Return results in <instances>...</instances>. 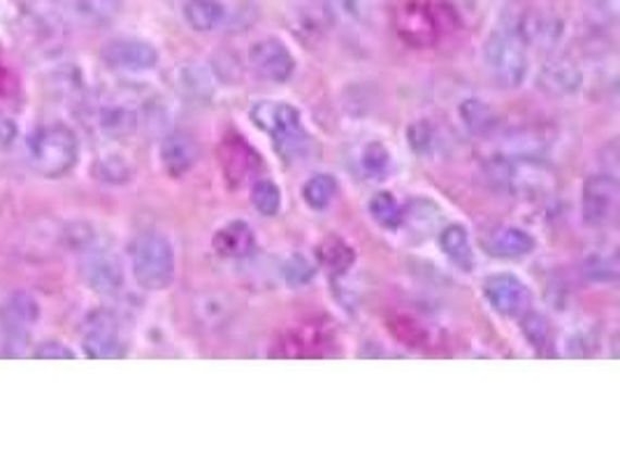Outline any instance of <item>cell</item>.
<instances>
[{
    "mask_svg": "<svg viewBox=\"0 0 620 464\" xmlns=\"http://www.w3.org/2000/svg\"><path fill=\"white\" fill-rule=\"evenodd\" d=\"M26 159L33 172L45 179H61L73 172L79 159V142L71 126L42 124L26 140Z\"/></svg>",
    "mask_w": 620,
    "mask_h": 464,
    "instance_id": "cell-1",
    "label": "cell"
},
{
    "mask_svg": "<svg viewBox=\"0 0 620 464\" xmlns=\"http://www.w3.org/2000/svg\"><path fill=\"white\" fill-rule=\"evenodd\" d=\"M128 261L135 284L145 290H151V293L165 290L175 281V247L159 230H145L137 235L128 247Z\"/></svg>",
    "mask_w": 620,
    "mask_h": 464,
    "instance_id": "cell-2",
    "label": "cell"
},
{
    "mask_svg": "<svg viewBox=\"0 0 620 464\" xmlns=\"http://www.w3.org/2000/svg\"><path fill=\"white\" fill-rule=\"evenodd\" d=\"M481 61H484L486 73L499 89H519L530 71L525 45L516 36V30L507 28L493 30L484 40Z\"/></svg>",
    "mask_w": 620,
    "mask_h": 464,
    "instance_id": "cell-3",
    "label": "cell"
},
{
    "mask_svg": "<svg viewBox=\"0 0 620 464\" xmlns=\"http://www.w3.org/2000/svg\"><path fill=\"white\" fill-rule=\"evenodd\" d=\"M251 122L272 137L274 147L286 159H296L307 151L309 137L302 128L300 112L282 100H261L251 108Z\"/></svg>",
    "mask_w": 620,
    "mask_h": 464,
    "instance_id": "cell-4",
    "label": "cell"
},
{
    "mask_svg": "<svg viewBox=\"0 0 620 464\" xmlns=\"http://www.w3.org/2000/svg\"><path fill=\"white\" fill-rule=\"evenodd\" d=\"M82 349L91 360H122L128 355V341L119 321L112 312L98 309L89 314L82 328Z\"/></svg>",
    "mask_w": 620,
    "mask_h": 464,
    "instance_id": "cell-5",
    "label": "cell"
},
{
    "mask_svg": "<svg viewBox=\"0 0 620 464\" xmlns=\"http://www.w3.org/2000/svg\"><path fill=\"white\" fill-rule=\"evenodd\" d=\"M79 277L98 296H119L126 284L122 261L110 249H102L98 244L82 253Z\"/></svg>",
    "mask_w": 620,
    "mask_h": 464,
    "instance_id": "cell-6",
    "label": "cell"
},
{
    "mask_svg": "<svg viewBox=\"0 0 620 464\" xmlns=\"http://www.w3.org/2000/svg\"><path fill=\"white\" fill-rule=\"evenodd\" d=\"M618 179L613 172H597L581 186V218L593 228H605L618 212Z\"/></svg>",
    "mask_w": 620,
    "mask_h": 464,
    "instance_id": "cell-7",
    "label": "cell"
},
{
    "mask_svg": "<svg viewBox=\"0 0 620 464\" xmlns=\"http://www.w3.org/2000/svg\"><path fill=\"white\" fill-rule=\"evenodd\" d=\"M513 30L525 47L530 45L540 51H550L560 47V42L565 40L567 22L554 10L530 8L521 14V20Z\"/></svg>",
    "mask_w": 620,
    "mask_h": 464,
    "instance_id": "cell-8",
    "label": "cell"
},
{
    "mask_svg": "<svg viewBox=\"0 0 620 464\" xmlns=\"http://www.w3.org/2000/svg\"><path fill=\"white\" fill-rule=\"evenodd\" d=\"M102 61L110 65L112 71L128 73V75H142L151 73L159 65L161 54L159 49L147 40L140 38H116L102 47Z\"/></svg>",
    "mask_w": 620,
    "mask_h": 464,
    "instance_id": "cell-9",
    "label": "cell"
},
{
    "mask_svg": "<svg viewBox=\"0 0 620 464\" xmlns=\"http://www.w3.org/2000/svg\"><path fill=\"white\" fill-rule=\"evenodd\" d=\"M40 321V304L26 290H14L0 304V333L8 343H26L33 325Z\"/></svg>",
    "mask_w": 620,
    "mask_h": 464,
    "instance_id": "cell-10",
    "label": "cell"
},
{
    "mask_svg": "<svg viewBox=\"0 0 620 464\" xmlns=\"http://www.w3.org/2000/svg\"><path fill=\"white\" fill-rule=\"evenodd\" d=\"M484 298L499 316H519L530 304V290L516 274L499 272L484 281Z\"/></svg>",
    "mask_w": 620,
    "mask_h": 464,
    "instance_id": "cell-11",
    "label": "cell"
},
{
    "mask_svg": "<svg viewBox=\"0 0 620 464\" xmlns=\"http://www.w3.org/2000/svg\"><path fill=\"white\" fill-rule=\"evenodd\" d=\"M91 122L106 137H126L140 126V110L126 98H102L91 108Z\"/></svg>",
    "mask_w": 620,
    "mask_h": 464,
    "instance_id": "cell-12",
    "label": "cell"
},
{
    "mask_svg": "<svg viewBox=\"0 0 620 464\" xmlns=\"http://www.w3.org/2000/svg\"><path fill=\"white\" fill-rule=\"evenodd\" d=\"M249 65L268 81H286L296 73V59L280 38H263L251 45Z\"/></svg>",
    "mask_w": 620,
    "mask_h": 464,
    "instance_id": "cell-13",
    "label": "cell"
},
{
    "mask_svg": "<svg viewBox=\"0 0 620 464\" xmlns=\"http://www.w3.org/2000/svg\"><path fill=\"white\" fill-rule=\"evenodd\" d=\"M537 86L554 98H570L583 89V71L572 59H550L542 65Z\"/></svg>",
    "mask_w": 620,
    "mask_h": 464,
    "instance_id": "cell-14",
    "label": "cell"
},
{
    "mask_svg": "<svg viewBox=\"0 0 620 464\" xmlns=\"http://www.w3.org/2000/svg\"><path fill=\"white\" fill-rule=\"evenodd\" d=\"M159 159L172 179H179L191 172L200 159L198 142L186 133H170L161 140Z\"/></svg>",
    "mask_w": 620,
    "mask_h": 464,
    "instance_id": "cell-15",
    "label": "cell"
},
{
    "mask_svg": "<svg viewBox=\"0 0 620 464\" xmlns=\"http://www.w3.org/2000/svg\"><path fill=\"white\" fill-rule=\"evenodd\" d=\"M221 165L228 181L239 184L261 167V159L247 142H243V137H226V142L221 145Z\"/></svg>",
    "mask_w": 620,
    "mask_h": 464,
    "instance_id": "cell-16",
    "label": "cell"
},
{
    "mask_svg": "<svg viewBox=\"0 0 620 464\" xmlns=\"http://www.w3.org/2000/svg\"><path fill=\"white\" fill-rule=\"evenodd\" d=\"M488 253L503 261H513V258H525L535 251L537 242L528 230L519 226H499L488 237Z\"/></svg>",
    "mask_w": 620,
    "mask_h": 464,
    "instance_id": "cell-17",
    "label": "cell"
},
{
    "mask_svg": "<svg viewBox=\"0 0 620 464\" xmlns=\"http://www.w3.org/2000/svg\"><path fill=\"white\" fill-rule=\"evenodd\" d=\"M214 251L223 258H249L256 251V235L249 223H226V226L214 235Z\"/></svg>",
    "mask_w": 620,
    "mask_h": 464,
    "instance_id": "cell-18",
    "label": "cell"
},
{
    "mask_svg": "<svg viewBox=\"0 0 620 464\" xmlns=\"http://www.w3.org/2000/svg\"><path fill=\"white\" fill-rule=\"evenodd\" d=\"M182 14L196 33H214L228 22V8L223 0H186Z\"/></svg>",
    "mask_w": 620,
    "mask_h": 464,
    "instance_id": "cell-19",
    "label": "cell"
},
{
    "mask_svg": "<svg viewBox=\"0 0 620 464\" xmlns=\"http://www.w3.org/2000/svg\"><path fill=\"white\" fill-rule=\"evenodd\" d=\"M439 249L458 269L462 272L474 269L476 258L470 242V233L464 230V226H460V223H451V226H446L439 233Z\"/></svg>",
    "mask_w": 620,
    "mask_h": 464,
    "instance_id": "cell-20",
    "label": "cell"
},
{
    "mask_svg": "<svg viewBox=\"0 0 620 464\" xmlns=\"http://www.w3.org/2000/svg\"><path fill=\"white\" fill-rule=\"evenodd\" d=\"M175 84L188 98H207L214 93V71L202 63H184L177 67Z\"/></svg>",
    "mask_w": 620,
    "mask_h": 464,
    "instance_id": "cell-21",
    "label": "cell"
},
{
    "mask_svg": "<svg viewBox=\"0 0 620 464\" xmlns=\"http://www.w3.org/2000/svg\"><path fill=\"white\" fill-rule=\"evenodd\" d=\"M94 175L102 184L122 186V184H128L133 179L135 170H133V163L124 156V153L110 151V153H102V156L96 161Z\"/></svg>",
    "mask_w": 620,
    "mask_h": 464,
    "instance_id": "cell-22",
    "label": "cell"
},
{
    "mask_svg": "<svg viewBox=\"0 0 620 464\" xmlns=\"http://www.w3.org/2000/svg\"><path fill=\"white\" fill-rule=\"evenodd\" d=\"M581 274L591 284H602V286L616 284L618 281V258H616V253L595 251L591 255H585L583 263H581Z\"/></svg>",
    "mask_w": 620,
    "mask_h": 464,
    "instance_id": "cell-23",
    "label": "cell"
},
{
    "mask_svg": "<svg viewBox=\"0 0 620 464\" xmlns=\"http://www.w3.org/2000/svg\"><path fill=\"white\" fill-rule=\"evenodd\" d=\"M458 114H460L462 126L468 128L470 135H486L495 126V112L486 105L484 100H479V98L462 100L460 108H458Z\"/></svg>",
    "mask_w": 620,
    "mask_h": 464,
    "instance_id": "cell-24",
    "label": "cell"
},
{
    "mask_svg": "<svg viewBox=\"0 0 620 464\" xmlns=\"http://www.w3.org/2000/svg\"><path fill=\"white\" fill-rule=\"evenodd\" d=\"M124 0H73V8L79 14V20L86 24H108L122 12Z\"/></svg>",
    "mask_w": 620,
    "mask_h": 464,
    "instance_id": "cell-25",
    "label": "cell"
},
{
    "mask_svg": "<svg viewBox=\"0 0 620 464\" xmlns=\"http://www.w3.org/2000/svg\"><path fill=\"white\" fill-rule=\"evenodd\" d=\"M368 210L379 226L386 230H398L402 226V208L388 191L374 193L368 204Z\"/></svg>",
    "mask_w": 620,
    "mask_h": 464,
    "instance_id": "cell-26",
    "label": "cell"
},
{
    "mask_svg": "<svg viewBox=\"0 0 620 464\" xmlns=\"http://www.w3.org/2000/svg\"><path fill=\"white\" fill-rule=\"evenodd\" d=\"M439 221H442V210L430 200H413L409 202L407 210H402V226L407 223V226L417 233L433 230L435 226H439Z\"/></svg>",
    "mask_w": 620,
    "mask_h": 464,
    "instance_id": "cell-27",
    "label": "cell"
},
{
    "mask_svg": "<svg viewBox=\"0 0 620 464\" xmlns=\"http://www.w3.org/2000/svg\"><path fill=\"white\" fill-rule=\"evenodd\" d=\"M337 196V179L333 175H314L302 186V200L312 210H325Z\"/></svg>",
    "mask_w": 620,
    "mask_h": 464,
    "instance_id": "cell-28",
    "label": "cell"
},
{
    "mask_svg": "<svg viewBox=\"0 0 620 464\" xmlns=\"http://www.w3.org/2000/svg\"><path fill=\"white\" fill-rule=\"evenodd\" d=\"M358 167L368 179H382L390 167V151L384 142H368L358 153Z\"/></svg>",
    "mask_w": 620,
    "mask_h": 464,
    "instance_id": "cell-29",
    "label": "cell"
},
{
    "mask_svg": "<svg viewBox=\"0 0 620 464\" xmlns=\"http://www.w3.org/2000/svg\"><path fill=\"white\" fill-rule=\"evenodd\" d=\"M251 204L258 214L277 216L282 210V191L272 179H256L251 186Z\"/></svg>",
    "mask_w": 620,
    "mask_h": 464,
    "instance_id": "cell-30",
    "label": "cell"
},
{
    "mask_svg": "<svg viewBox=\"0 0 620 464\" xmlns=\"http://www.w3.org/2000/svg\"><path fill=\"white\" fill-rule=\"evenodd\" d=\"M407 140H409L411 151L421 153V156H435L439 145H442L437 126L425 122V118H421V122H413V124L409 126Z\"/></svg>",
    "mask_w": 620,
    "mask_h": 464,
    "instance_id": "cell-31",
    "label": "cell"
},
{
    "mask_svg": "<svg viewBox=\"0 0 620 464\" xmlns=\"http://www.w3.org/2000/svg\"><path fill=\"white\" fill-rule=\"evenodd\" d=\"M319 255H321V261L337 274L347 272L354 263V251L344 242H339V239H328V242L321 244Z\"/></svg>",
    "mask_w": 620,
    "mask_h": 464,
    "instance_id": "cell-32",
    "label": "cell"
},
{
    "mask_svg": "<svg viewBox=\"0 0 620 464\" xmlns=\"http://www.w3.org/2000/svg\"><path fill=\"white\" fill-rule=\"evenodd\" d=\"M523 335L530 341V347H535L540 353L550 347V328L548 321L542 314H528L523 321Z\"/></svg>",
    "mask_w": 620,
    "mask_h": 464,
    "instance_id": "cell-33",
    "label": "cell"
},
{
    "mask_svg": "<svg viewBox=\"0 0 620 464\" xmlns=\"http://www.w3.org/2000/svg\"><path fill=\"white\" fill-rule=\"evenodd\" d=\"M314 272H317L314 265L309 263L307 258L300 255V253H293L288 261L284 263V279L288 284H293V286H302L307 281H312Z\"/></svg>",
    "mask_w": 620,
    "mask_h": 464,
    "instance_id": "cell-34",
    "label": "cell"
},
{
    "mask_svg": "<svg viewBox=\"0 0 620 464\" xmlns=\"http://www.w3.org/2000/svg\"><path fill=\"white\" fill-rule=\"evenodd\" d=\"M63 237H65L67 247L77 253H84L86 249L96 247V230L89 226V223H82V221L71 223V226L65 228Z\"/></svg>",
    "mask_w": 620,
    "mask_h": 464,
    "instance_id": "cell-35",
    "label": "cell"
},
{
    "mask_svg": "<svg viewBox=\"0 0 620 464\" xmlns=\"http://www.w3.org/2000/svg\"><path fill=\"white\" fill-rule=\"evenodd\" d=\"M33 358L38 360H75L77 353L63 341H42L33 351Z\"/></svg>",
    "mask_w": 620,
    "mask_h": 464,
    "instance_id": "cell-36",
    "label": "cell"
},
{
    "mask_svg": "<svg viewBox=\"0 0 620 464\" xmlns=\"http://www.w3.org/2000/svg\"><path fill=\"white\" fill-rule=\"evenodd\" d=\"M16 5L24 8L33 20H40V22H47L49 16H51V8H54L57 0H14Z\"/></svg>",
    "mask_w": 620,
    "mask_h": 464,
    "instance_id": "cell-37",
    "label": "cell"
},
{
    "mask_svg": "<svg viewBox=\"0 0 620 464\" xmlns=\"http://www.w3.org/2000/svg\"><path fill=\"white\" fill-rule=\"evenodd\" d=\"M16 137H20V126L14 124V118L8 114H0V151L10 149Z\"/></svg>",
    "mask_w": 620,
    "mask_h": 464,
    "instance_id": "cell-38",
    "label": "cell"
},
{
    "mask_svg": "<svg viewBox=\"0 0 620 464\" xmlns=\"http://www.w3.org/2000/svg\"><path fill=\"white\" fill-rule=\"evenodd\" d=\"M593 8L599 14V20L616 22L618 16V0H593Z\"/></svg>",
    "mask_w": 620,
    "mask_h": 464,
    "instance_id": "cell-39",
    "label": "cell"
},
{
    "mask_svg": "<svg viewBox=\"0 0 620 464\" xmlns=\"http://www.w3.org/2000/svg\"><path fill=\"white\" fill-rule=\"evenodd\" d=\"M333 3L339 10H344V12H356L360 8V3H363V0H333Z\"/></svg>",
    "mask_w": 620,
    "mask_h": 464,
    "instance_id": "cell-40",
    "label": "cell"
}]
</instances>
